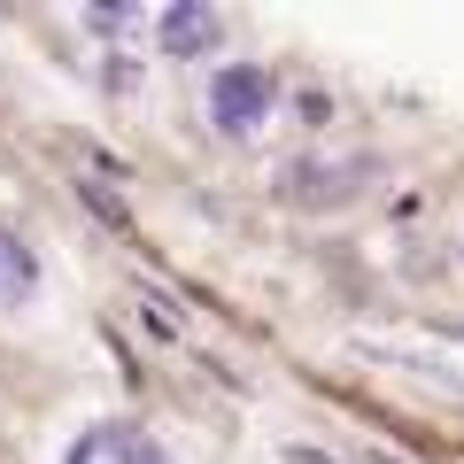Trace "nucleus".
<instances>
[{"label":"nucleus","instance_id":"423d86ee","mask_svg":"<svg viewBox=\"0 0 464 464\" xmlns=\"http://www.w3.org/2000/svg\"><path fill=\"white\" fill-rule=\"evenodd\" d=\"M286 464H333V457H317V449H286Z\"/></svg>","mask_w":464,"mask_h":464},{"label":"nucleus","instance_id":"39448f33","mask_svg":"<svg viewBox=\"0 0 464 464\" xmlns=\"http://www.w3.org/2000/svg\"><path fill=\"white\" fill-rule=\"evenodd\" d=\"M32 295H39V256L16 232H0V310H24Z\"/></svg>","mask_w":464,"mask_h":464},{"label":"nucleus","instance_id":"20e7f679","mask_svg":"<svg viewBox=\"0 0 464 464\" xmlns=\"http://www.w3.org/2000/svg\"><path fill=\"white\" fill-rule=\"evenodd\" d=\"M155 32H163V54H209L217 39H225V24H217V8H201V0H179V8H163V24H155Z\"/></svg>","mask_w":464,"mask_h":464},{"label":"nucleus","instance_id":"7ed1b4c3","mask_svg":"<svg viewBox=\"0 0 464 464\" xmlns=\"http://www.w3.org/2000/svg\"><path fill=\"white\" fill-rule=\"evenodd\" d=\"M364 179H372V163H356V155H348V163H295L279 186H286V201H302V209H341Z\"/></svg>","mask_w":464,"mask_h":464},{"label":"nucleus","instance_id":"f03ea898","mask_svg":"<svg viewBox=\"0 0 464 464\" xmlns=\"http://www.w3.org/2000/svg\"><path fill=\"white\" fill-rule=\"evenodd\" d=\"M63 464H179L163 441H155L148 426H132V418H109V426H85L78 441H70Z\"/></svg>","mask_w":464,"mask_h":464},{"label":"nucleus","instance_id":"f257e3e1","mask_svg":"<svg viewBox=\"0 0 464 464\" xmlns=\"http://www.w3.org/2000/svg\"><path fill=\"white\" fill-rule=\"evenodd\" d=\"M271 101H279V85H271L264 63H225L209 78V124L225 140H256L271 124Z\"/></svg>","mask_w":464,"mask_h":464}]
</instances>
